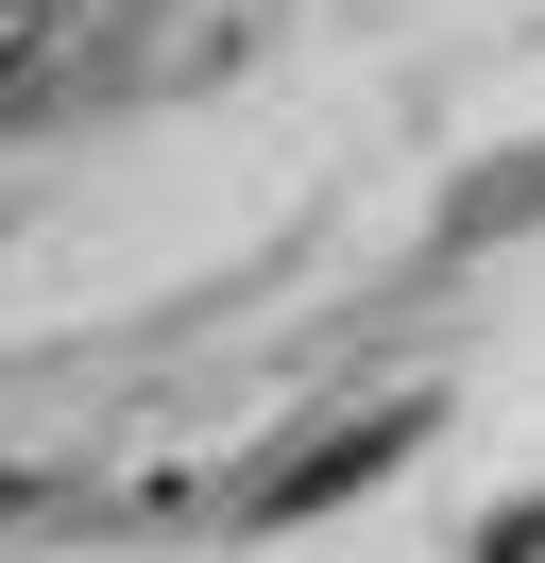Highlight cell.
Instances as JSON below:
<instances>
[{"label": "cell", "instance_id": "2", "mask_svg": "<svg viewBox=\"0 0 545 563\" xmlns=\"http://www.w3.org/2000/svg\"><path fill=\"white\" fill-rule=\"evenodd\" d=\"M477 563H545V495H511V512L477 529Z\"/></svg>", "mask_w": 545, "mask_h": 563}, {"label": "cell", "instance_id": "1", "mask_svg": "<svg viewBox=\"0 0 545 563\" xmlns=\"http://www.w3.org/2000/svg\"><path fill=\"white\" fill-rule=\"evenodd\" d=\"M409 427H426V410H409V393H375V410H341L324 444H272L256 478H238V512H256V529H290V512H324V495L392 478V461H409Z\"/></svg>", "mask_w": 545, "mask_h": 563}]
</instances>
